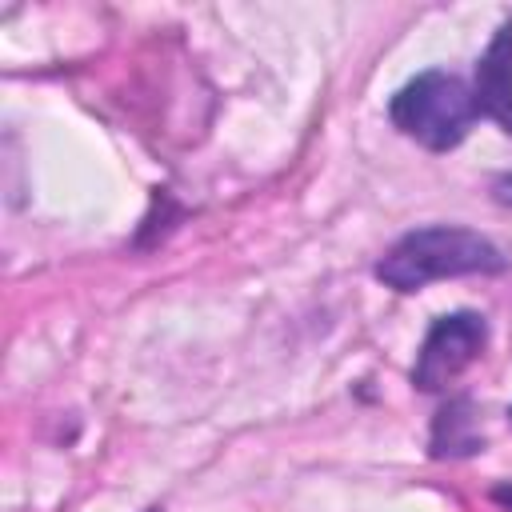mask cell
Segmentation results:
<instances>
[{
  "label": "cell",
  "instance_id": "cell-1",
  "mask_svg": "<svg viewBox=\"0 0 512 512\" xmlns=\"http://www.w3.org/2000/svg\"><path fill=\"white\" fill-rule=\"evenodd\" d=\"M504 268H508V260L488 236L460 228V224H428V228L404 232L376 260V280L396 292H420L432 280L492 276Z\"/></svg>",
  "mask_w": 512,
  "mask_h": 512
},
{
  "label": "cell",
  "instance_id": "cell-5",
  "mask_svg": "<svg viewBox=\"0 0 512 512\" xmlns=\"http://www.w3.org/2000/svg\"><path fill=\"white\" fill-rule=\"evenodd\" d=\"M428 448L436 460H456V456H476L484 452V432H480V416L468 400H448L436 420H432V436Z\"/></svg>",
  "mask_w": 512,
  "mask_h": 512
},
{
  "label": "cell",
  "instance_id": "cell-6",
  "mask_svg": "<svg viewBox=\"0 0 512 512\" xmlns=\"http://www.w3.org/2000/svg\"><path fill=\"white\" fill-rule=\"evenodd\" d=\"M492 200L504 204V208H512V172H504V176L492 180Z\"/></svg>",
  "mask_w": 512,
  "mask_h": 512
},
{
  "label": "cell",
  "instance_id": "cell-2",
  "mask_svg": "<svg viewBox=\"0 0 512 512\" xmlns=\"http://www.w3.org/2000/svg\"><path fill=\"white\" fill-rule=\"evenodd\" d=\"M476 100H472V88L452 76V72H440V68H428L420 76H412L404 88H396V96L388 100V120L408 136L416 140L420 148L428 152H448L456 148L472 120H476Z\"/></svg>",
  "mask_w": 512,
  "mask_h": 512
},
{
  "label": "cell",
  "instance_id": "cell-7",
  "mask_svg": "<svg viewBox=\"0 0 512 512\" xmlns=\"http://www.w3.org/2000/svg\"><path fill=\"white\" fill-rule=\"evenodd\" d=\"M508 416H512V408H508Z\"/></svg>",
  "mask_w": 512,
  "mask_h": 512
},
{
  "label": "cell",
  "instance_id": "cell-4",
  "mask_svg": "<svg viewBox=\"0 0 512 512\" xmlns=\"http://www.w3.org/2000/svg\"><path fill=\"white\" fill-rule=\"evenodd\" d=\"M472 100L476 112L496 120L512 136V16L496 28L488 48L476 60V80H472Z\"/></svg>",
  "mask_w": 512,
  "mask_h": 512
},
{
  "label": "cell",
  "instance_id": "cell-3",
  "mask_svg": "<svg viewBox=\"0 0 512 512\" xmlns=\"http://www.w3.org/2000/svg\"><path fill=\"white\" fill-rule=\"evenodd\" d=\"M488 344V324L480 312H448L440 316L412 364V384L420 392H444Z\"/></svg>",
  "mask_w": 512,
  "mask_h": 512
}]
</instances>
